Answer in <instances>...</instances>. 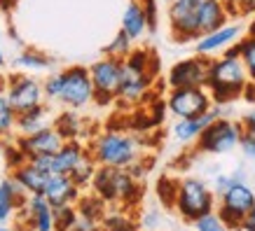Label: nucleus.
I'll list each match as a JSON object with an SVG mask.
<instances>
[{
  "instance_id": "14",
  "label": "nucleus",
  "mask_w": 255,
  "mask_h": 231,
  "mask_svg": "<svg viewBox=\"0 0 255 231\" xmlns=\"http://www.w3.org/2000/svg\"><path fill=\"white\" fill-rule=\"evenodd\" d=\"M66 143L63 136L56 131L54 126L49 129H42L38 133H31V136H19L16 138V150L28 159V156H38V154H54L61 150V145Z\"/></svg>"
},
{
  "instance_id": "17",
  "label": "nucleus",
  "mask_w": 255,
  "mask_h": 231,
  "mask_svg": "<svg viewBox=\"0 0 255 231\" xmlns=\"http://www.w3.org/2000/svg\"><path fill=\"white\" fill-rule=\"evenodd\" d=\"M49 126H54V112L42 103L38 108H31V110H26V112H21V115H16L14 133L31 136V133H38L42 129H49Z\"/></svg>"
},
{
  "instance_id": "35",
  "label": "nucleus",
  "mask_w": 255,
  "mask_h": 231,
  "mask_svg": "<svg viewBox=\"0 0 255 231\" xmlns=\"http://www.w3.org/2000/svg\"><path fill=\"white\" fill-rule=\"evenodd\" d=\"M96 229H99V224H96V222H92V220H87V217L78 215L75 224H73L68 231H96Z\"/></svg>"
},
{
  "instance_id": "18",
  "label": "nucleus",
  "mask_w": 255,
  "mask_h": 231,
  "mask_svg": "<svg viewBox=\"0 0 255 231\" xmlns=\"http://www.w3.org/2000/svg\"><path fill=\"white\" fill-rule=\"evenodd\" d=\"M218 117H223V110L211 108V110H206L204 115L178 119L176 126H173V136H176V140H180V143H192V140H197V136H199L213 119H218Z\"/></svg>"
},
{
  "instance_id": "3",
  "label": "nucleus",
  "mask_w": 255,
  "mask_h": 231,
  "mask_svg": "<svg viewBox=\"0 0 255 231\" xmlns=\"http://www.w3.org/2000/svg\"><path fill=\"white\" fill-rule=\"evenodd\" d=\"M94 156L96 166H110V168H131L138 163L140 145L138 140L122 131H106L89 140L87 145Z\"/></svg>"
},
{
  "instance_id": "8",
  "label": "nucleus",
  "mask_w": 255,
  "mask_h": 231,
  "mask_svg": "<svg viewBox=\"0 0 255 231\" xmlns=\"http://www.w3.org/2000/svg\"><path fill=\"white\" fill-rule=\"evenodd\" d=\"M5 96H7L9 105L14 108L16 115H21L26 110L38 108L45 103V93H42V82L35 79L28 73H14L5 79Z\"/></svg>"
},
{
  "instance_id": "5",
  "label": "nucleus",
  "mask_w": 255,
  "mask_h": 231,
  "mask_svg": "<svg viewBox=\"0 0 255 231\" xmlns=\"http://www.w3.org/2000/svg\"><path fill=\"white\" fill-rule=\"evenodd\" d=\"M61 73V89H59V98L56 103H61L68 110H85L87 105L94 103V86L92 77H89V68L85 66H70Z\"/></svg>"
},
{
  "instance_id": "21",
  "label": "nucleus",
  "mask_w": 255,
  "mask_h": 231,
  "mask_svg": "<svg viewBox=\"0 0 255 231\" xmlns=\"http://www.w3.org/2000/svg\"><path fill=\"white\" fill-rule=\"evenodd\" d=\"M87 152V145L82 140H66L59 152L52 154V173L59 175H68L75 168V163L82 159V154Z\"/></svg>"
},
{
  "instance_id": "2",
  "label": "nucleus",
  "mask_w": 255,
  "mask_h": 231,
  "mask_svg": "<svg viewBox=\"0 0 255 231\" xmlns=\"http://www.w3.org/2000/svg\"><path fill=\"white\" fill-rule=\"evenodd\" d=\"M157 75V59L150 49H131L122 59V77H120V89L117 100L122 103H140L145 98L147 89Z\"/></svg>"
},
{
  "instance_id": "38",
  "label": "nucleus",
  "mask_w": 255,
  "mask_h": 231,
  "mask_svg": "<svg viewBox=\"0 0 255 231\" xmlns=\"http://www.w3.org/2000/svg\"><path fill=\"white\" fill-rule=\"evenodd\" d=\"M244 222H251V224H255V206L251 210H248V215L244 217Z\"/></svg>"
},
{
  "instance_id": "11",
  "label": "nucleus",
  "mask_w": 255,
  "mask_h": 231,
  "mask_svg": "<svg viewBox=\"0 0 255 231\" xmlns=\"http://www.w3.org/2000/svg\"><path fill=\"white\" fill-rule=\"evenodd\" d=\"M211 103L213 100H211V93L206 91V86H185V89H171L166 108L178 119H187V117L204 115L206 110L213 108Z\"/></svg>"
},
{
  "instance_id": "44",
  "label": "nucleus",
  "mask_w": 255,
  "mask_h": 231,
  "mask_svg": "<svg viewBox=\"0 0 255 231\" xmlns=\"http://www.w3.org/2000/svg\"><path fill=\"white\" fill-rule=\"evenodd\" d=\"M96 231H103V229H101V227H99V229H96Z\"/></svg>"
},
{
  "instance_id": "12",
  "label": "nucleus",
  "mask_w": 255,
  "mask_h": 231,
  "mask_svg": "<svg viewBox=\"0 0 255 231\" xmlns=\"http://www.w3.org/2000/svg\"><path fill=\"white\" fill-rule=\"evenodd\" d=\"M201 0H171L169 5V23L171 33L178 42H190L199 38V21L197 9Z\"/></svg>"
},
{
  "instance_id": "36",
  "label": "nucleus",
  "mask_w": 255,
  "mask_h": 231,
  "mask_svg": "<svg viewBox=\"0 0 255 231\" xmlns=\"http://www.w3.org/2000/svg\"><path fill=\"white\" fill-rule=\"evenodd\" d=\"M234 180H237L234 175H218V177H216V194H218V196L227 192V189H230V185H232Z\"/></svg>"
},
{
  "instance_id": "30",
  "label": "nucleus",
  "mask_w": 255,
  "mask_h": 231,
  "mask_svg": "<svg viewBox=\"0 0 255 231\" xmlns=\"http://www.w3.org/2000/svg\"><path fill=\"white\" fill-rule=\"evenodd\" d=\"M237 49H239V59L244 63V68L248 73V79L255 82V38H244L237 42Z\"/></svg>"
},
{
  "instance_id": "41",
  "label": "nucleus",
  "mask_w": 255,
  "mask_h": 231,
  "mask_svg": "<svg viewBox=\"0 0 255 231\" xmlns=\"http://www.w3.org/2000/svg\"><path fill=\"white\" fill-rule=\"evenodd\" d=\"M0 231H21V229H16V227H5V224H0Z\"/></svg>"
},
{
  "instance_id": "32",
  "label": "nucleus",
  "mask_w": 255,
  "mask_h": 231,
  "mask_svg": "<svg viewBox=\"0 0 255 231\" xmlns=\"http://www.w3.org/2000/svg\"><path fill=\"white\" fill-rule=\"evenodd\" d=\"M194 227L197 231H230L227 229V224L218 217V213H206V215H201L199 220H194Z\"/></svg>"
},
{
  "instance_id": "24",
  "label": "nucleus",
  "mask_w": 255,
  "mask_h": 231,
  "mask_svg": "<svg viewBox=\"0 0 255 231\" xmlns=\"http://www.w3.org/2000/svg\"><path fill=\"white\" fill-rule=\"evenodd\" d=\"M122 31L127 33L133 42L140 40L147 33V19H145V12H143V5H140L138 0H131V2L127 5V9H124Z\"/></svg>"
},
{
  "instance_id": "6",
  "label": "nucleus",
  "mask_w": 255,
  "mask_h": 231,
  "mask_svg": "<svg viewBox=\"0 0 255 231\" xmlns=\"http://www.w3.org/2000/svg\"><path fill=\"white\" fill-rule=\"evenodd\" d=\"M213 192L209 189L206 182H201L197 177H187L178 185V192H176V199H173V206L178 208L180 217L187 220V222H194L199 220L201 215H206L213 210Z\"/></svg>"
},
{
  "instance_id": "4",
  "label": "nucleus",
  "mask_w": 255,
  "mask_h": 231,
  "mask_svg": "<svg viewBox=\"0 0 255 231\" xmlns=\"http://www.w3.org/2000/svg\"><path fill=\"white\" fill-rule=\"evenodd\" d=\"M96 196L108 203H136L140 194L138 180L129 168H110V166H96L92 182Z\"/></svg>"
},
{
  "instance_id": "22",
  "label": "nucleus",
  "mask_w": 255,
  "mask_h": 231,
  "mask_svg": "<svg viewBox=\"0 0 255 231\" xmlns=\"http://www.w3.org/2000/svg\"><path fill=\"white\" fill-rule=\"evenodd\" d=\"M9 177H12L26 194H42L49 173L35 168V166L28 163V161H23V163H19V166H14V170H12V175Z\"/></svg>"
},
{
  "instance_id": "10",
  "label": "nucleus",
  "mask_w": 255,
  "mask_h": 231,
  "mask_svg": "<svg viewBox=\"0 0 255 231\" xmlns=\"http://www.w3.org/2000/svg\"><path fill=\"white\" fill-rule=\"evenodd\" d=\"M241 140V124H234L230 119L218 117L197 136V145L201 152L211 154H225L232 152L234 147H239Z\"/></svg>"
},
{
  "instance_id": "33",
  "label": "nucleus",
  "mask_w": 255,
  "mask_h": 231,
  "mask_svg": "<svg viewBox=\"0 0 255 231\" xmlns=\"http://www.w3.org/2000/svg\"><path fill=\"white\" fill-rule=\"evenodd\" d=\"M239 147L244 150V154H246L248 159H255V126H246V124H241Z\"/></svg>"
},
{
  "instance_id": "43",
  "label": "nucleus",
  "mask_w": 255,
  "mask_h": 231,
  "mask_svg": "<svg viewBox=\"0 0 255 231\" xmlns=\"http://www.w3.org/2000/svg\"><path fill=\"white\" fill-rule=\"evenodd\" d=\"M5 66V54H2V49H0V68Z\"/></svg>"
},
{
  "instance_id": "7",
  "label": "nucleus",
  "mask_w": 255,
  "mask_h": 231,
  "mask_svg": "<svg viewBox=\"0 0 255 231\" xmlns=\"http://www.w3.org/2000/svg\"><path fill=\"white\" fill-rule=\"evenodd\" d=\"M89 77L94 86V103L96 105H110L117 100L120 77H122V59L103 56L89 66Z\"/></svg>"
},
{
  "instance_id": "1",
  "label": "nucleus",
  "mask_w": 255,
  "mask_h": 231,
  "mask_svg": "<svg viewBox=\"0 0 255 231\" xmlns=\"http://www.w3.org/2000/svg\"><path fill=\"white\" fill-rule=\"evenodd\" d=\"M248 82L251 79H248V73L239 59V49L237 47L225 52V56H220V59H211L206 89H211L209 91L211 100H216L218 105H225V103H230L234 98H241Z\"/></svg>"
},
{
  "instance_id": "9",
  "label": "nucleus",
  "mask_w": 255,
  "mask_h": 231,
  "mask_svg": "<svg viewBox=\"0 0 255 231\" xmlns=\"http://www.w3.org/2000/svg\"><path fill=\"white\" fill-rule=\"evenodd\" d=\"M255 206V194L241 180H234L230 189L220 194V206H218V217L227 224V229H239L248 210Z\"/></svg>"
},
{
  "instance_id": "13",
  "label": "nucleus",
  "mask_w": 255,
  "mask_h": 231,
  "mask_svg": "<svg viewBox=\"0 0 255 231\" xmlns=\"http://www.w3.org/2000/svg\"><path fill=\"white\" fill-rule=\"evenodd\" d=\"M209 56H192L185 61H178L169 70V86L171 89H185V86H206L209 84Z\"/></svg>"
},
{
  "instance_id": "42",
  "label": "nucleus",
  "mask_w": 255,
  "mask_h": 231,
  "mask_svg": "<svg viewBox=\"0 0 255 231\" xmlns=\"http://www.w3.org/2000/svg\"><path fill=\"white\" fill-rule=\"evenodd\" d=\"M117 231H138V229H136V224H129V227H122V229H117Z\"/></svg>"
},
{
  "instance_id": "26",
  "label": "nucleus",
  "mask_w": 255,
  "mask_h": 231,
  "mask_svg": "<svg viewBox=\"0 0 255 231\" xmlns=\"http://www.w3.org/2000/svg\"><path fill=\"white\" fill-rule=\"evenodd\" d=\"M94 173H96V161H94V156L89 154V150H87V152L82 154V159L75 163V168L68 173V177L80 187V189H82V187H87L89 182H92Z\"/></svg>"
},
{
  "instance_id": "23",
  "label": "nucleus",
  "mask_w": 255,
  "mask_h": 231,
  "mask_svg": "<svg viewBox=\"0 0 255 231\" xmlns=\"http://www.w3.org/2000/svg\"><path fill=\"white\" fill-rule=\"evenodd\" d=\"M54 129L63 136V140H82L87 138V122L80 117V110H63L54 117Z\"/></svg>"
},
{
  "instance_id": "29",
  "label": "nucleus",
  "mask_w": 255,
  "mask_h": 231,
  "mask_svg": "<svg viewBox=\"0 0 255 231\" xmlns=\"http://www.w3.org/2000/svg\"><path fill=\"white\" fill-rule=\"evenodd\" d=\"M52 215H54V231H68L78 220V208H75V203L52 206Z\"/></svg>"
},
{
  "instance_id": "27",
  "label": "nucleus",
  "mask_w": 255,
  "mask_h": 231,
  "mask_svg": "<svg viewBox=\"0 0 255 231\" xmlns=\"http://www.w3.org/2000/svg\"><path fill=\"white\" fill-rule=\"evenodd\" d=\"M103 203H106V201L99 199V196H80V199L75 201L78 215H82V217H87V220H92V222L99 224L101 217L106 215V213H103Z\"/></svg>"
},
{
  "instance_id": "19",
  "label": "nucleus",
  "mask_w": 255,
  "mask_h": 231,
  "mask_svg": "<svg viewBox=\"0 0 255 231\" xmlns=\"http://www.w3.org/2000/svg\"><path fill=\"white\" fill-rule=\"evenodd\" d=\"M230 9L225 7L220 0H201L199 9H197V21H199V38L206 33L216 31L220 26L227 23Z\"/></svg>"
},
{
  "instance_id": "34",
  "label": "nucleus",
  "mask_w": 255,
  "mask_h": 231,
  "mask_svg": "<svg viewBox=\"0 0 255 231\" xmlns=\"http://www.w3.org/2000/svg\"><path fill=\"white\" fill-rule=\"evenodd\" d=\"M143 5V12H145V19H147V31H155L157 26V5L155 0H138Z\"/></svg>"
},
{
  "instance_id": "40",
  "label": "nucleus",
  "mask_w": 255,
  "mask_h": 231,
  "mask_svg": "<svg viewBox=\"0 0 255 231\" xmlns=\"http://www.w3.org/2000/svg\"><path fill=\"white\" fill-rule=\"evenodd\" d=\"M248 35H251V38H255V16H253V21L248 23Z\"/></svg>"
},
{
  "instance_id": "16",
  "label": "nucleus",
  "mask_w": 255,
  "mask_h": 231,
  "mask_svg": "<svg viewBox=\"0 0 255 231\" xmlns=\"http://www.w3.org/2000/svg\"><path fill=\"white\" fill-rule=\"evenodd\" d=\"M42 196L47 199L49 206H66V203H75V201L80 199V187L75 185L68 175L52 173V175L47 177Z\"/></svg>"
},
{
  "instance_id": "39",
  "label": "nucleus",
  "mask_w": 255,
  "mask_h": 231,
  "mask_svg": "<svg viewBox=\"0 0 255 231\" xmlns=\"http://www.w3.org/2000/svg\"><path fill=\"white\" fill-rule=\"evenodd\" d=\"M220 2H223L225 7H227V9H230V12H232V9L237 7V2H239V0H220Z\"/></svg>"
},
{
  "instance_id": "25",
  "label": "nucleus",
  "mask_w": 255,
  "mask_h": 231,
  "mask_svg": "<svg viewBox=\"0 0 255 231\" xmlns=\"http://www.w3.org/2000/svg\"><path fill=\"white\" fill-rule=\"evenodd\" d=\"M52 59L40 52V49H23L21 54L14 59V66L21 70H33V73H40V70H49L52 68Z\"/></svg>"
},
{
  "instance_id": "20",
  "label": "nucleus",
  "mask_w": 255,
  "mask_h": 231,
  "mask_svg": "<svg viewBox=\"0 0 255 231\" xmlns=\"http://www.w3.org/2000/svg\"><path fill=\"white\" fill-rule=\"evenodd\" d=\"M26 199V192L16 185L12 177H5L0 182V224H7L16 215L19 206Z\"/></svg>"
},
{
  "instance_id": "15",
  "label": "nucleus",
  "mask_w": 255,
  "mask_h": 231,
  "mask_svg": "<svg viewBox=\"0 0 255 231\" xmlns=\"http://www.w3.org/2000/svg\"><path fill=\"white\" fill-rule=\"evenodd\" d=\"M239 38H241V26L239 23H225V26L216 28V31H211V33H206V35L197 38V54L213 59L220 49L232 47Z\"/></svg>"
},
{
  "instance_id": "37",
  "label": "nucleus",
  "mask_w": 255,
  "mask_h": 231,
  "mask_svg": "<svg viewBox=\"0 0 255 231\" xmlns=\"http://www.w3.org/2000/svg\"><path fill=\"white\" fill-rule=\"evenodd\" d=\"M244 124H246V126H255V108L251 110V112H248L246 115V119H244Z\"/></svg>"
},
{
  "instance_id": "45",
  "label": "nucleus",
  "mask_w": 255,
  "mask_h": 231,
  "mask_svg": "<svg viewBox=\"0 0 255 231\" xmlns=\"http://www.w3.org/2000/svg\"><path fill=\"white\" fill-rule=\"evenodd\" d=\"M12 2H14V0H12Z\"/></svg>"
},
{
  "instance_id": "28",
  "label": "nucleus",
  "mask_w": 255,
  "mask_h": 231,
  "mask_svg": "<svg viewBox=\"0 0 255 231\" xmlns=\"http://www.w3.org/2000/svg\"><path fill=\"white\" fill-rule=\"evenodd\" d=\"M14 126H16V112H14V108L9 105L5 91L0 89V140L9 138V136L14 133Z\"/></svg>"
},
{
  "instance_id": "31",
  "label": "nucleus",
  "mask_w": 255,
  "mask_h": 231,
  "mask_svg": "<svg viewBox=\"0 0 255 231\" xmlns=\"http://www.w3.org/2000/svg\"><path fill=\"white\" fill-rule=\"evenodd\" d=\"M131 49H133V40L120 28V33H115V38L110 40L103 52H106V56H113V59H124Z\"/></svg>"
}]
</instances>
